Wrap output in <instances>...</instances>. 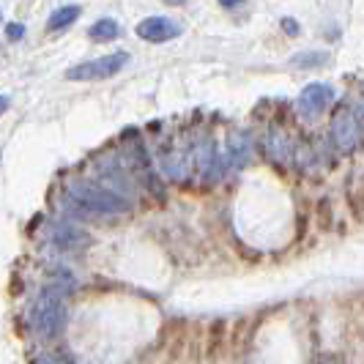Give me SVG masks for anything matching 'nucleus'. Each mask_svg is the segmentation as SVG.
Segmentation results:
<instances>
[{
	"label": "nucleus",
	"instance_id": "nucleus-8",
	"mask_svg": "<svg viewBox=\"0 0 364 364\" xmlns=\"http://www.w3.org/2000/svg\"><path fill=\"white\" fill-rule=\"evenodd\" d=\"M266 151H269V156L274 162H285L291 156V143L279 129H272L269 137H266Z\"/></svg>",
	"mask_w": 364,
	"mask_h": 364
},
{
	"label": "nucleus",
	"instance_id": "nucleus-10",
	"mask_svg": "<svg viewBox=\"0 0 364 364\" xmlns=\"http://www.w3.org/2000/svg\"><path fill=\"white\" fill-rule=\"evenodd\" d=\"M250 159V137L241 132V134H233L230 137V148H228V162L233 167H241Z\"/></svg>",
	"mask_w": 364,
	"mask_h": 364
},
{
	"label": "nucleus",
	"instance_id": "nucleus-1",
	"mask_svg": "<svg viewBox=\"0 0 364 364\" xmlns=\"http://www.w3.org/2000/svg\"><path fill=\"white\" fill-rule=\"evenodd\" d=\"M66 203L80 217H115L129 211V198L96 181H72L66 186Z\"/></svg>",
	"mask_w": 364,
	"mask_h": 364
},
{
	"label": "nucleus",
	"instance_id": "nucleus-19",
	"mask_svg": "<svg viewBox=\"0 0 364 364\" xmlns=\"http://www.w3.org/2000/svg\"><path fill=\"white\" fill-rule=\"evenodd\" d=\"M167 3H183V0H167Z\"/></svg>",
	"mask_w": 364,
	"mask_h": 364
},
{
	"label": "nucleus",
	"instance_id": "nucleus-15",
	"mask_svg": "<svg viewBox=\"0 0 364 364\" xmlns=\"http://www.w3.org/2000/svg\"><path fill=\"white\" fill-rule=\"evenodd\" d=\"M6 33H9L11 41H17V38L25 36V28H22V25H9V31H6Z\"/></svg>",
	"mask_w": 364,
	"mask_h": 364
},
{
	"label": "nucleus",
	"instance_id": "nucleus-17",
	"mask_svg": "<svg viewBox=\"0 0 364 364\" xmlns=\"http://www.w3.org/2000/svg\"><path fill=\"white\" fill-rule=\"evenodd\" d=\"M219 3H222V6H228V9H233V6H241L244 0H219Z\"/></svg>",
	"mask_w": 364,
	"mask_h": 364
},
{
	"label": "nucleus",
	"instance_id": "nucleus-18",
	"mask_svg": "<svg viewBox=\"0 0 364 364\" xmlns=\"http://www.w3.org/2000/svg\"><path fill=\"white\" fill-rule=\"evenodd\" d=\"M6 109H9V99H6V96H0V115H3Z\"/></svg>",
	"mask_w": 364,
	"mask_h": 364
},
{
	"label": "nucleus",
	"instance_id": "nucleus-12",
	"mask_svg": "<svg viewBox=\"0 0 364 364\" xmlns=\"http://www.w3.org/2000/svg\"><path fill=\"white\" fill-rule=\"evenodd\" d=\"M118 33H121V28H118L115 19H99V22H93L91 31H88V36L93 41H112Z\"/></svg>",
	"mask_w": 364,
	"mask_h": 364
},
{
	"label": "nucleus",
	"instance_id": "nucleus-6",
	"mask_svg": "<svg viewBox=\"0 0 364 364\" xmlns=\"http://www.w3.org/2000/svg\"><path fill=\"white\" fill-rule=\"evenodd\" d=\"M331 102H334V88L326 85V82H312V85H307V88L301 91V96H299V112L312 121V118H318Z\"/></svg>",
	"mask_w": 364,
	"mask_h": 364
},
{
	"label": "nucleus",
	"instance_id": "nucleus-14",
	"mask_svg": "<svg viewBox=\"0 0 364 364\" xmlns=\"http://www.w3.org/2000/svg\"><path fill=\"white\" fill-rule=\"evenodd\" d=\"M33 364H74L72 362V356L69 353H41V356H36L33 359Z\"/></svg>",
	"mask_w": 364,
	"mask_h": 364
},
{
	"label": "nucleus",
	"instance_id": "nucleus-4",
	"mask_svg": "<svg viewBox=\"0 0 364 364\" xmlns=\"http://www.w3.org/2000/svg\"><path fill=\"white\" fill-rule=\"evenodd\" d=\"M129 63L127 53H112L105 55V58H96V60H88V63H80L66 72V80H107L112 74H118L124 66Z\"/></svg>",
	"mask_w": 364,
	"mask_h": 364
},
{
	"label": "nucleus",
	"instance_id": "nucleus-16",
	"mask_svg": "<svg viewBox=\"0 0 364 364\" xmlns=\"http://www.w3.org/2000/svg\"><path fill=\"white\" fill-rule=\"evenodd\" d=\"M282 28H285V33H291V36L299 33V25H296V19H291V17L282 19Z\"/></svg>",
	"mask_w": 364,
	"mask_h": 364
},
{
	"label": "nucleus",
	"instance_id": "nucleus-3",
	"mask_svg": "<svg viewBox=\"0 0 364 364\" xmlns=\"http://www.w3.org/2000/svg\"><path fill=\"white\" fill-rule=\"evenodd\" d=\"M331 143L337 151L350 154L364 143V118L353 107H343L331 118Z\"/></svg>",
	"mask_w": 364,
	"mask_h": 364
},
{
	"label": "nucleus",
	"instance_id": "nucleus-2",
	"mask_svg": "<svg viewBox=\"0 0 364 364\" xmlns=\"http://www.w3.org/2000/svg\"><path fill=\"white\" fill-rule=\"evenodd\" d=\"M69 318V304H66V291L63 288H44L36 296L31 307V326L41 340H55Z\"/></svg>",
	"mask_w": 364,
	"mask_h": 364
},
{
	"label": "nucleus",
	"instance_id": "nucleus-11",
	"mask_svg": "<svg viewBox=\"0 0 364 364\" xmlns=\"http://www.w3.org/2000/svg\"><path fill=\"white\" fill-rule=\"evenodd\" d=\"M77 17H80V6H63V9L53 11V17L47 19V28H50V31H63V28H69Z\"/></svg>",
	"mask_w": 364,
	"mask_h": 364
},
{
	"label": "nucleus",
	"instance_id": "nucleus-13",
	"mask_svg": "<svg viewBox=\"0 0 364 364\" xmlns=\"http://www.w3.org/2000/svg\"><path fill=\"white\" fill-rule=\"evenodd\" d=\"M326 53H299L293 55V66H301V69H315V66H321V63H326Z\"/></svg>",
	"mask_w": 364,
	"mask_h": 364
},
{
	"label": "nucleus",
	"instance_id": "nucleus-7",
	"mask_svg": "<svg viewBox=\"0 0 364 364\" xmlns=\"http://www.w3.org/2000/svg\"><path fill=\"white\" fill-rule=\"evenodd\" d=\"M137 36L151 41V44H162V41L181 36V25L167 17H148L137 25Z\"/></svg>",
	"mask_w": 364,
	"mask_h": 364
},
{
	"label": "nucleus",
	"instance_id": "nucleus-20",
	"mask_svg": "<svg viewBox=\"0 0 364 364\" xmlns=\"http://www.w3.org/2000/svg\"><path fill=\"white\" fill-rule=\"evenodd\" d=\"M0 22H3V17H0Z\"/></svg>",
	"mask_w": 364,
	"mask_h": 364
},
{
	"label": "nucleus",
	"instance_id": "nucleus-5",
	"mask_svg": "<svg viewBox=\"0 0 364 364\" xmlns=\"http://www.w3.org/2000/svg\"><path fill=\"white\" fill-rule=\"evenodd\" d=\"M192 162H195V167L200 170V176L205 183L219 181L222 173H225V156L219 154L217 143H214L211 137H203L200 143L195 146V151H192Z\"/></svg>",
	"mask_w": 364,
	"mask_h": 364
},
{
	"label": "nucleus",
	"instance_id": "nucleus-9",
	"mask_svg": "<svg viewBox=\"0 0 364 364\" xmlns=\"http://www.w3.org/2000/svg\"><path fill=\"white\" fill-rule=\"evenodd\" d=\"M85 241H88V236L80 233L74 225H58V228H55V244L63 247V250H77V247L85 244Z\"/></svg>",
	"mask_w": 364,
	"mask_h": 364
}]
</instances>
